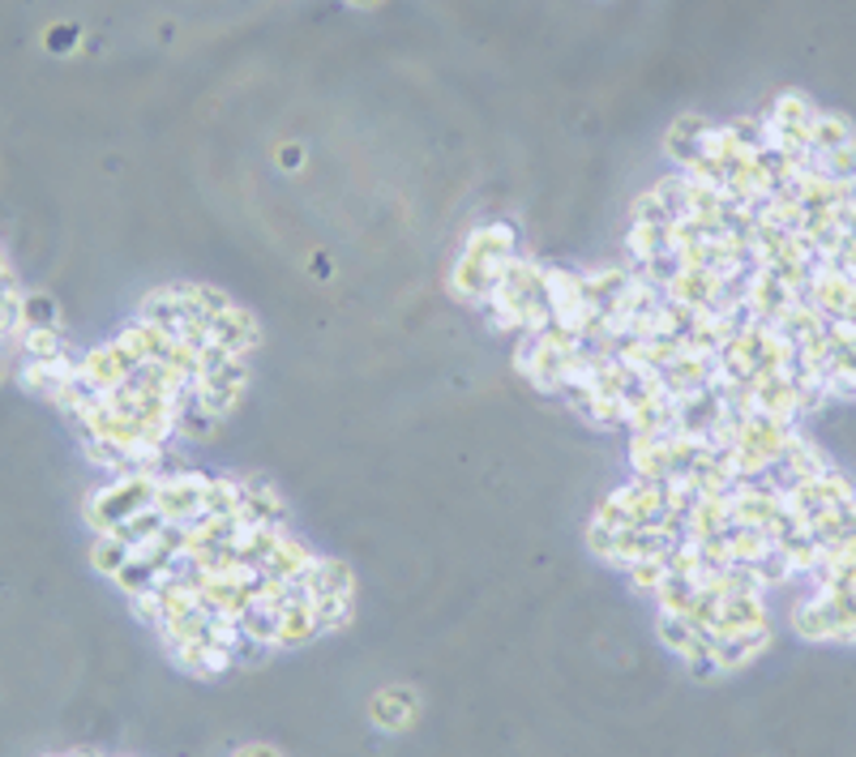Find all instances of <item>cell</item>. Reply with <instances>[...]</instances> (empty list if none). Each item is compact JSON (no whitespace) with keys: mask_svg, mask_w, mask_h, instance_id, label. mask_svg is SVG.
Instances as JSON below:
<instances>
[{"mask_svg":"<svg viewBox=\"0 0 856 757\" xmlns=\"http://www.w3.org/2000/svg\"><path fill=\"white\" fill-rule=\"evenodd\" d=\"M240 757H275V754H266V749H253V754H240Z\"/></svg>","mask_w":856,"mask_h":757,"instance_id":"6da1fadb","label":"cell"}]
</instances>
